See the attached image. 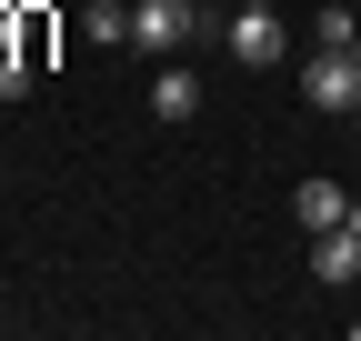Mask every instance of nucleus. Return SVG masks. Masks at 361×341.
I'll return each mask as SVG.
<instances>
[{
	"label": "nucleus",
	"instance_id": "1",
	"mask_svg": "<svg viewBox=\"0 0 361 341\" xmlns=\"http://www.w3.org/2000/svg\"><path fill=\"white\" fill-rule=\"evenodd\" d=\"M201 30H211L201 0H130V51H151V61H180Z\"/></svg>",
	"mask_w": 361,
	"mask_h": 341
},
{
	"label": "nucleus",
	"instance_id": "8",
	"mask_svg": "<svg viewBox=\"0 0 361 341\" xmlns=\"http://www.w3.org/2000/svg\"><path fill=\"white\" fill-rule=\"evenodd\" d=\"M20 61L51 70V11H40V0H20Z\"/></svg>",
	"mask_w": 361,
	"mask_h": 341
},
{
	"label": "nucleus",
	"instance_id": "7",
	"mask_svg": "<svg viewBox=\"0 0 361 341\" xmlns=\"http://www.w3.org/2000/svg\"><path fill=\"white\" fill-rule=\"evenodd\" d=\"M191 111H201V80H191V70H151V120H171V131H180Z\"/></svg>",
	"mask_w": 361,
	"mask_h": 341
},
{
	"label": "nucleus",
	"instance_id": "9",
	"mask_svg": "<svg viewBox=\"0 0 361 341\" xmlns=\"http://www.w3.org/2000/svg\"><path fill=\"white\" fill-rule=\"evenodd\" d=\"M311 51H361V11H322L311 20Z\"/></svg>",
	"mask_w": 361,
	"mask_h": 341
},
{
	"label": "nucleus",
	"instance_id": "4",
	"mask_svg": "<svg viewBox=\"0 0 361 341\" xmlns=\"http://www.w3.org/2000/svg\"><path fill=\"white\" fill-rule=\"evenodd\" d=\"M311 281H322V291H351L361 281V241L331 221V231H311Z\"/></svg>",
	"mask_w": 361,
	"mask_h": 341
},
{
	"label": "nucleus",
	"instance_id": "2",
	"mask_svg": "<svg viewBox=\"0 0 361 341\" xmlns=\"http://www.w3.org/2000/svg\"><path fill=\"white\" fill-rule=\"evenodd\" d=\"M221 61H231V70H281V61H291L281 11H231V30H221Z\"/></svg>",
	"mask_w": 361,
	"mask_h": 341
},
{
	"label": "nucleus",
	"instance_id": "5",
	"mask_svg": "<svg viewBox=\"0 0 361 341\" xmlns=\"http://www.w3.org/2000/svg\"><path fill=\"white\" fill-rule=\"evenodd\" d=\"M341 211H351V191H341V181H322V170H311V181L291 191V221H301V231H331Z\"/></svg>",
	"mask_w": 361,
	"mask_h": 341
},
{
	"label": "nucleus",
	"instance_id": "11",
	"mask_svg": "<svg viewBox=\"0 0 361 341\" xmlns=\"http://www.w3.org/2000/svg\"><path fill=\"white\" fill-rule=\"evenodd\" d=\"M241 11H281V0H241Z\"/></svg>",
	"mask_w": 361,
	"mask_h": 341
},
{
	"label": "nucleus",
	"instance_id": "6",
	"mask_svg": "<svg viewBox=\"0 0 361 341\" xmlns=\"http://www.w3.org/2000/svg\"><path fill=\"white\" fill-rule=\"evenodd\" d=\"M80 40L90 51H130V0H80Z\"/></svg>",
	"mask_w": 361,
	"mask_h": 341
},
{
	"label": "nucleus",
	"instance_id": "12",
	"mask_svg": "<svg viewBox=\"0 0 361 341\" xmlns=\"http://www.w3.org/2000/svg\"><path fill=\"white\" fill-rule=\"evenodd\" d=\"M351 341H361V311H351Z\"/></svg>",
	"mask_w": 361,
	"mask_h": 341
},
{
	"label": "nucleus",
	"instance_id": "13",
	"mask_svg": "<svg viewBox=\"0 0 361 341\" xmlns=\"http://www.w3.org/2000/svg\"><path fill=\"white\" fill-rule=\"evenodd\" d=\"M351 120H361V111H351Z\"/></svg>",
	"mask_w": 361,
	"mask_h": 341
},
{
	"label": "nucleus",
	"instance_id": "3",
	"mask_svg": "<svg viewBox=\"0 0 361 341\" xmlns=\"http://www.w3.org/2000/svg\"><path fill=\"white\" fill-rule=\"evenodd\" d=\"M301 101L331 111V120H351L361 111V51H311L301 61Z\"/></svg>",
	"mask_w": 361,
	"mask_h": 341
},
{
	"label": "nucleus",
	"instance_id": "10",
	"mask_svg": "<svg viewBox=\"0 0 361 341\" xmlns=\"http://www.w3.org/2000/svg\"><path fill=\"white\" fill-rule=\"evenodd\" d=\"M341 231H351V241H361V201H351V211H341Z\"/></svg>",
	"mask_w": 361,
	"mask_h": 341
}]
</instances>
